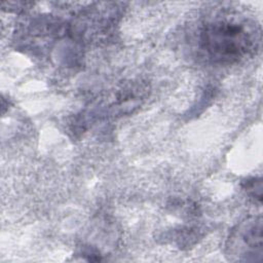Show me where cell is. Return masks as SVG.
Here are the masks:
<instances>
[{
  "label": "cell",
  "instance_id": "6da1fadb",
  "mask_svg": "<svg viewBox=\"0 0 263 263\" xmlns=\"http://www.w3.org/2000/svg\"><path fill=\"white\" fill-rule=\"evenodd\" d=\"M260 33L246 20L218 18L205 23L199 32V48L211 61L232 64L257 49Z\"/></svg>",
  "mask_w": 263,
  "mask_h": 263
},
{
  "label": "cell",
  "instance_id": "7a4b0ae2",
  "mask_svg": "<svg viewBox=\"0 0 263 263\" xmlns=\"http://www.w3.org/2000/svg\"><path fill=\"white\" fill-rule=\"evenodd\" d=\"M227 256L233 261L260 262L262 260V219L252 217L237 224L226 242Z\"/></svg>",
  "mask_w": 263,
  "mask_h": 263
},
{
  "label": "cell",
  "instance_id": "3957f363",
  "mask_svg": "<svg viewBox=\"0 0 263 263\" xmlns=\"http://www.w3.org/2000/svg\"><path fill=\"white\" fill-rule=\"evenodd\" d=\"M242 188L246 192L257 199L259 202L262 201V180L261 178H250L242 182Z\"/></svg>",
  "mask_w": 263,
  "mask_h": 263
}]
</instances>
